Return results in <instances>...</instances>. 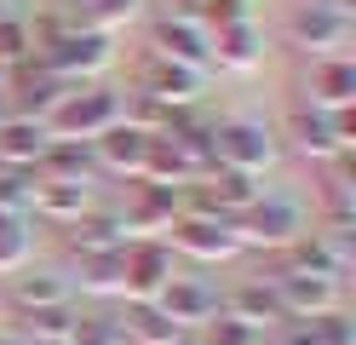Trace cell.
Masks as SVG:
<instances>
[{
    "label": "cell",
    "mask_w": 356,
    "mask_h": 345,
    "mask_svg": "<svg viewBox=\"0 0 356 345\" xmlns=\"http://www.w3.org/2000/svg\"><path fill=\"white\" fill-rule=\"evenodd\" d=\"M350 40H356L350 0H299L287 12V46H299L305 58H350Z\"/></svg>",
    "instance_id": "cell-1"
},
{
    "label": "cell",
    "mask_w": 356,
    "mask_h": 345,
    "mask_svg": "<svg viewBox=\"0 0 356 345\" xmlns=\"http://www.w3.org/2000/svg\"><path fill=\"white\" fill-rule=\"evenodd\" d=\"M40 121H47L52 138H81V144H92V138H104L109 127L121 121V92L115 86H98V81L70 86Z\"/></svg>",
    "instance_id": "cell-2"
},
{
    "label": "cell",
    "mask_w": 356,
    "mask_h": 345,
    "mask_svg": "<svg viewBox=\"0 0 356 345\" xmlns=\"http://www.w3.org/2000/svg\"><path fill=\"white\" fill-rule=\"evenodd\" d=\"M172 253H184V259L195 265H225L241 253V236H236V219L225 213H213V207H184L172 224H167V236H161Z\"/></svg>",
    "instance_id": "cell-3"
},
{
    "label": "cell",
    "mask_w": 356,
    "mask_h": 345,
    "mask_svg": "<svg viewBox=\"0 0 356 345\" xmlns=\"http://www.w3.org/2000/svg\"><path fill=\"white\" fill-rule=\"evenodd\" d=\"M35 58L47 63L58 81H70V86H86V81H98L104 69L115 63V46H109V35L86 29V23H70V29H63V35H52V40L40 46Z\"/></svg>",
    "instance_id": "cell-4"
},
{
    "label": "cell",
    "mask_w": 356,
    "mask_h": 345,
    "mask_svg": "<svg viewBox=\"0 0 356 345\" xmlns=\"http://www.w3.org/2000/svg\"><path fill=\"white\" fill-rule=\"evenodd\" d=\"M276 155H282L276 132L264 127V121H253V115H230V121H213V167H236V173L264 178V173L276 167Z\"/></svg>",
    "instance_id": "cell-5"
},
{
    "label": "cell",
    "mask_w": 356,
    "mask_h": 345,
    "mask_svg": "<svg viewBox=\"0 0 356 345\" xmlns=\"http://www.w3.org/2000/svg\"><path fill=\"white\" fill-rule=\"evenodd\" d=\"M305 230H310L305 207L287 201V196H259L248 213H236V236H241V247H253V253H287Z\"/></svg>",
    "instance_id": "cell-6"
},
{
    "label": "cell",
    "mask_w": 356,
    "mask_h": 345,
    "mask_svg": "<svg viewBox=\"0 0 356 345\" xmlns=\"http://www.w3.org/2000/svg\"><path fill=\"white\" fill-rule=\"evenodd\" d=\"M172 276H178V253L167 242H127L121 247V299L127 305H149Z\"/></svg>",
    "instance_id": "cell-7"
},
{
    "label": "cell",
    "mask_w": 356,
    "mask_h": 345,
    "mask_svg": "<svg viewBox=\"0 0 356 345\" xmlns=\"http://www.w3.org/2000/svg\"><path fill=\"white\" fill-rule=\"evenodd\" d=\"M202 86H207L202 69H184V63H172L161 52L138 58V92H149V98L167 104V109H195L202 104Z\"/></svg>",
    "instance_id": "cell-8"
},
{
    "label": "cell",
    "mask_w": 356,
    "mask_h": 345,
    "mask_svg": "<svg viewBox=\"0 0 356 345\" xmlns=\"http://www.w3.org/2000/svg\"><path fill=\"white\" fill-rule=\"evenodd\" d=\"M149 52H161V58H172V63L202 69V75H207V69H213V35H207L195 17L167 12V17L149 23Z\"/></svg>",
    "instance_id": "cell-9"
},
{
    "label": "cell",
    "mask_w": 356,
    "mask_h": 345,
    "mask_svg": "<svg viewBox=\"0 0 356 345\" xmlns=\"http://www.w3.org/2000/svg\"><path fill=\"white\" fill-rule=\"evenodd\" d=\"M270 282H276V299H282L287 322H316V316H327V311H339V305H345V282H333V276L276 270Z\"/></svg>",
    "instance_id": "cell-10"
},
{
    "label": "cell",
    "mask_w": 356,
    "mask_h": 345,
    "mask_svg": "<svg viewBox=\"0 0 356 345\" xmlns=\"http://www.w3.org/2000/svg\"><path fill=\"white\" fill-rule=\"evenodd\" d=\"M282 270L345 282V270H350V230H305V236L282 253Z\"/></svg>",
    "instance_id": "cell-11"
},
{
    "label": "cell",
    "mask_w": 356,
    "mask_h": 345,
    "mask_svg": "<svg viewBox=\"0 0 356 345\" xmlns=\"http://www.w3.org/2000/svg\"><path fill=\"white\" fill-rule=\"evenodd\" d=\"M178 213H184V190H167V184H144L138 178L132 201L121 207V224H127L132 242H161Z\"/></svg>",
    "instance_id": "cell-12"
},
{
    "label": "cell",
    "mask_w": 356,
    "mask_h": 345,
    "mask_svg": "<svg viewBox=\"0 0 356 345\" xmlns=\"http://www.w3.org/2000/svg\"><path fill=\"white\" fill-rule=\"evenodd\" d=\"M86 207H98L92 184H75V178H35L29 184V219L52 224V230H70Z\"/></svg>",
    "instance_id": "cell-13"
},
{
    "label": "cell",
    "mask_w": 356,
    "mask_h": 345,
    "mask_svg": "<svg viewBox=\"0 0 356 345\" xmlns=\"http://www.w3.org/2000/svg\"><path fill=\"white\" fill-rule=\"evenodd\" d=\"M0 86H6V98H12V115H35V121L63 98V92H70V81H58L40 58H24L17 69H6Z\"/></svg>",
    "instance_id": "cell-14"
},
{
    "label": "cell",
    "mask_w": 356,
    "mask_h": 345,
    "mask_svg": "<svg viewBox=\"0 0 356 345\" xmlns=\"http://www.w3.org/2000/svg\"><path fill=\"white\" fill-rule=\"evenodd\" d=\"M155 305L167 311V322H172V328L195 334L202 322H213V316H218V293L202 282V276H184V270H178L172 282H167L161 293H155Z\"/></svg>",
    "instance_id": "cell-15"
},
{
    "label": "cell",
    "mask_w": 356,
    "mask_h": 345,
    "mask_svg": "<svg viewBox=\"0 0 356 345\" xmlns=\"http://www.w3.org/2000/svg\"><path fill=\"white\" fill-rule=\"evenodd\" d=\"M132 236L121 224V207H86V213L63 230V247L75 253V259H98V253H121Z\"/></svg>",
    "instance_id": "cell-16"
},
{
    "label": "cell",
    "mask_w": 356,
    "mask_h": 345,
    "mask_svg": "<svg viewBox=\"0 0 356 345\" xmlns=\"http://www.w3.org/2000/svg\"><path fill=\"white\" fill-rule=\"evenodd\" d=\"M299 92H305V109H345V104H356V63L350 58H310Z\"/></svg>",
    "instance_id": "cell-17"
},
{
    "label": "cell",
    "mask_w": 356,
    "mask_h": 345,
    "mask_svg": "<svg viewBox=\"0 0 356 345\" xmlns=\"http://www.w3.org/2000/svg\"><path fill=\"white\" fill-rule=\"evenodd\" d=\"M218 311H230V316H241L248 328H259V334H276L282 322H287V311H282V299H276V282L270 276H253V282H236L225 299H218Z\"/></svg>",
    "instance_id": "cell-18"
},
{
    "label": "cell",
    "mask_w": 356,
    "mask_h": 345,
    "mask_svg": "<svg viewBox=\"0 0 356 345\" xmlns=\"http://www.w3.org/2000/svg\"><path fill=\"white\" fill-rule=\"evenodd\" d=\"M6 305H12L17 316L47 311V305H75V299H70V276H63V270H35V265H24L17 276H6Z\"/></svg>",
    "instance_id": "cell-19"
},
{
    "label": "cell",
    "mask_w": 356,
    "mask_h": 345,
    "mask_svg": "<svg viewBox=\"0 0 356 345\" xmlns=\"http://www.w3.org/2000/svg\"><path fill=\"white\" fill-rule=\"evenodd\" d=\"M149 138L155 132H138L115 121L104 138H92V155H98V173H115V178H138L144 173V155H149Z\"/></svg>",
    "instance_id": "cell-20"
},
{
    "label": "cell",
    "mask_w": 356,
    "mask_h": 345,
    "mask_svg": "<svg viewBox=\"0 0 356 345\" xmlns=\"http://www.w3.org/2000/svg\"><path fill=\"white\" fill-rule=\"evenodd\" d=\"M264 63V29L253 23H230V29H213V69L225 75H253Z\"/></svg>",
    "instance_id": "cell-21"
},
{
    "label": "cell",
    "mask_w": 356,
    "mask_h": 345,
    "mask_svg": "<svg viewBox=\"0 0 356 345\" xmlns=\"http://www.w3.org/2000/svg\"><path fill=\"white\" fill-rule=\"evenodd\" d=\"M47 144H52L47 121H35V115H12V121L0 127V167H12V173H35V167H40V155H47Z\"/></svg>",
    "instance_id": "cell-22"
},
{
    "label": "cell",
    "mask_w": 356,
    "mask_h": 345,
    "mask_svg": "<svg viewBox=\"0 0 356 345\" xmlns=\"http://www.w3.org/2000/svg\"><path fill=\"white\" fill-rule=\"evenodd\" d=\"M287 144H293V155H305V161H316V167H327L333 155H339V138H333V121H327V109H293L287 115Z\"/></svg>",
    "instance_id": "cell-23"
},
{
    "label": "cell",
    "mask_w": 356,
    "mask_h": 345,
    "mask_svg": "<svg viewBox=\"0 0 356 345\" xmlns=\"http://www.w3.org/2000/svg\"><path fill=\"white\" fill-rule=\"evenodd\" d=\"M35 178H75V184H92L98 178V155L92 144H81V138H52L47 155H40Z\"/></svg>",
    "instance_id": "cell-24"
},
{
    "label": "cell",
    "mask_w": 356,
    "mask_h": 345,
    "mask_svg": "<svg viewBox=\"0 0 356 345\" xmlns=\"http://www.w3.org/2000/svg\"><path fill=\"white\" fill-rule=\"evenodd\" d=\"M144 184H167V190H190L195 184V167L184 161V150L172 144L167 132H155L149 138V155H144V173H138Z\"/></svg>",
    "instance_id": "cell-25"
},
{
    "label": "cell",
    "mask_w": 356,
    "mask_h": 345,
    "mask_svg": "<svg viewBox=\"0 0 356 345\" xmlns=\"http://www.w3.org/2000/svg\"><path fill=\"white\" fill-rule=\"evenodd\" d=\"M121 328H127V345H167V339L184 334V328L167 322V311L155 305V299H149V305H127L121 311Z\"/></svg>",
    "instance_id": "cell-26"
},
{
    "label": "cell",
    "mask_w": 356,
    "mask_h": 345,
    "mask_svg": "<svg viewBox=\"0 0 356 345\" xmlns=\"http://www.w3.org/2000/svg\"><path fill=\"white\" fill-rule=\"evenodd\" d=\"M138 17H144V0H81V23L109 35V40H115L127 23H138Z\"/></svg>",
    "instance_id": "cell-27"
},
{
    "label": "cell",
    "mask_w": 356,
    "mask_h": 345,
    "mask_svg": "<svg viewBox=\"0 0 356 345\" xmlns=\"http://www.w3.org/2000/svg\"><path fill=\"white\" fill-rule=\"evenodd\" d=\"M63 345H127V328H121L115 311H75Z\"/></svg>",
    "instance_id": "cell-28"
},
{
    "label": "cell",
    "mask_w": 356,
    "mask_h": 345,
    "mask_svg": "<svg viewBox=\"0 0 356 345\" xmlns=\"http://www.w3.org/2000/svg\"><path fill=\"white\" fill-rule=\"evenodd\" d=\"M322 230H356V184L345 173L322 184Z\"/></svg>",
    "instance_id": "cell-29"
},
{
    "label": "cell",
    "mask_w": 356,
    "mask_h": 345,
    "mask_svg": "<svg viewBox=\"0 0 356 345\" xmlns=\"http://www.w3.org/2000/svg\"><path fill=\"white\" fill-rule=\"evenodd\" d=\"M81 293L92 299H121V253H98V259H81Z\"/></svg>",
    "instance_id": "cell-30"
},
{
    "label": "cell",
    "mask_w": 356,
    "mask_h": 345,
    "mask_svg": "<svg viewBox=\"0 0 356 345\" xmlns=\"http://www.w3.org/2000/svg\"><path fill=\"white\" fill-rule=\"evenodd\" d=\"M29 259H35L29 219H0V276H17Z\"/></svg>",
    "instance_id": "cell-31"
},
{
    "label": "cell",
    "mask_w": 356,
    "mask_h": 345,
    "mask_svg": "<svg viewBox=\"0 0 356 345\" xmlns=\"http://www.w3.org/2000/svg\"><path fill=\"white\" fill-rule=\"evenodd\" d=\"M70 322H75V305L29 311V316H24V339H29V345H63V339H70Z\"/></svg>",
    "instance_id": "cell-32"
},
{
    "label": "cell",
    "mask_w": 356,
    "mask_h": 345,
    "mask_svg": "<svg viewBox=\"0 0 356 345\" xmlns=\"http://www.w3.org/2000/svg\"><path fill=\"white\" fill-rule=\"evenodd\" d=\"M195 339H202V345H264V334L248 328V322L230 316V311H218L213 322H202V328H195Z\"/></svg>",
    "instance_id": "cell-33"
},
{
    "label": "cell",
    "mask_w": 356,
    "mask_h": 345,
    "mask_svg": "<svg viewBox=\"0 0 356 345\" xmlns=\"http://www.w3.org/2000/svg\"><path fill=\"white\" fill-rule=\"evenodd\" d=\"M24 58H35V40H29V17H6L0 23V75H6V69H17Z\"/></svg>",
    "instance_id": "cell-34"
},
{
    "label": "cell",
    "mask_w": 356,
    "mask_h": 345,
    "mask_svg": "<svg viewBox=\"0 0 356 345\" xmlns=\"http://www.w3.org/2000/svg\"><path fill=\"white\" fill-rule=\"evenodd\" d=\"M195 23L213 29H230V23H253V0H195Z\"/></svg>",
    "instance_id": "cell-35"
},
{
    "label": "cell",
    "mask_w": 356,
    "mask_h": 345,
    "mask_svg": "<svg viewBox=\"0 0 356 345\" xmlns=\"http://www.w3.org/2000/svg\"><path fill=\"white\" fill-rule=\"evenodd\" d=\"M29 184H35V173L0 167V219H29Z\"/></svg>",
    "instance_id": "cell-36"
},
{
    "label": "cell",
    "mask_w": 356,
    "mask_h": 345,
    "mask_svg": "<svg viewBox=\"0 0 356 345\" xmlns=\"http://www.w3.org/2000/svg\"><path fill=\"white\" fill-rule=\"evenodd\" d=\"M310 334H316L322 345H356V316L339 305V311H327V316L310 322Z\"/></svg>",
    "instance_id": "cell-37"
},
{
    "label": "cell",
    "mask_w": 356,
    "mask_h": 345,
    "mask_svg": "<svg viewBox=\"0 0 356 345\" xmlns=\"http://www.w3.org/2000/svg\"><path fill=\"white\" fill-rule=\"evenodd\" d=\"M12 121V98H6V86H0V127Z\"/></svg>",
    "instance_id": "cell-38"
},
{
    "label": "cell",
    "mask_w": 356,
    "mask_h": 345,
    "mask_svg": "<svg viewBox=\"0 0 356 345\" xmlns=\"http://www.w3.org/2000/svg\"><path fill=\"white\" fill-rule=\"evenodd\" d=\"M0 345H29V339L24 334H0Z\"/></svg>",
    "instance_id": "cell-39"
},
{
    "label": "cell",
    "mask_w": 356,
    "mask_h": 345,
    "mask_svg": "<svg viewBox=\"0 0 356 345\" xmlns=\"http://www.w3.org/2000/svg\"><path fill=\"white\" fill-rule=\"evenodd\" d=\"M167 345H202V339H195V334H178V339H167Z\"/></svg>",
    "instance_id": "cell-40"
},
{
    "label": "cell",
    "mask_w": 356,
    "mask_h": 345,
    "mask_svg": "<svg viewBox=\"0 0 356 345\" xmlns=\"http://www.w3.org/2000/svg\"><path fill=\"white\" fill-rule=\"evenodd\" d=\"M6 17H12V0H0V23H6Z\"/></svg>",
    "instance_id": "cell-41"
}]
</instances>
